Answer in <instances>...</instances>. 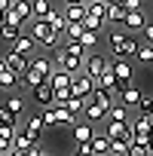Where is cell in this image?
Masks as SVG:
<instances>
[{
	"label": "cell",
	"mask_w": 153,
	"mask_h": 156,
	"mask_svg": "<svg viewBox=\"0 0 153 156\" xmlns=\"http://www.w3.org/2000/svg\"><path fill=\"white\" fill-rule=\"evenodd\" d=\"M110 55L113 58H135V52H138V40L135 37H129V34H123V31H110Z\"/></svg>",
	"instance_id": "1"
},
{
	"label": "cell",
	"mask_w": 153,
	"mask_h": 156,
	"mask_svg": "<svg viewBox=\"0 0 153 156\" xmlns=\"http://www.w3.org/2000/svg\"><path fill=\"white\" fill-rule=\"evenodd\" d=\"M28 25H31V37L37 40V46H43V49H52V46L58 43V37L52 34V28H49L43 19H31Z\"/></svg>",
	"instance_id": "2"
},
{
	"label": "cell",
	"mask_w": 153,
	"mask_h": 156,
	"mask_svg": "<svg viewBox=\"0 0 153 156\" xmlns=\"http://www.w3.org/2000/svg\"><path fill=\"white\" fill-rule=\"evenodd\" d=\"M95 80L86 73V70H80V73H73V80H70V95H76V98H86L89 101V95L95 92Z\"/></svg>",
	"instance_id": "3"
},
{
	"label": "cell",
	"mask_w": 153,
	"mask_h": 156,
	"mask_svg": "<svg viewBox=\"0 0 153 156\" xmlns=\"http://www.w3.org/2000/svg\"><path fill=\"white\" fill-rule=\"evenodd\" d=\"M107 67H110V61H107V58H104L101 52H86V58H83V70H86V73L92 76L95 83H98V76H101V73H104Z\"/></svg>",
	"instance_id": "4"
},
{
	"label": "cell",
	"mask_w": 153,
	"mask_h": 156,
	"mask_svg": "<svg viewBox=\"0 0 153 156\" xmlns=\"http://www.w3.org/2000/svg\"><path fill=\"white\" fill-rule=\"evenodd\" d=\"M9 46H12V52H19V55H25L28 61H31V58L37 55V49H40V46H37V40H34L31 34H22V37H19V40H12Z\"/></svg>",
	"instance_id": "5"
},
{
	"label": "cell",
	"mask_w": 153,
	"mask_h": 156,
	"mask_svg": "<svg viewBox=\"0 0 153 156\" xmlns=\"http://www.w3.org/2000/svg\"><path fill=\"white\" fill-rule=\"evenodd\" d=\"M22 132H25L31 141H37V144H40V138H43V132H46V126H43L40 113H31V116H25V126H22Z\"/></svg>",
	"instance_id": "6"
},
{
	"label": "cell",
	"mask_w": 153,
	"mask_h": 156,
	"mask_svg": "<svg viewBox=\"0 0 153 156\" xmlns=\"http://www.w3.org/2000/svg\"><path fill=\"white\" fill-rule=\"evenodd\" d=\"M107 122V138L110 141H129L132 138V129H129V122H119V119H104Z\"/></svg>",
	"instance_id": "7"
},
{
	"label": "cell",
	"mask_w": 153,
	"mask_h": 156,
	"mask_svg": "<svg viewBox=\"0 0 153 156\" xmlns=\"http://www.w3.org/2000/svg\"><path fill=\"white\" fill-rule=\"evenodd\" d=\"M43 22L52 28V34H55V37H64V31H67V19H64V12H58V9L52 6V9L46 12V19H43Z\"/></svg>",
	"instance_id": "8"
},
{
	"label": "cell",
	"mask_w": 153,
	"mask_h": 156,
	"mask_svg": "<svg viewBox=\"0 0 153 156\" xmlns=\"http://www.w3.org/2000/svg\"><path fill=\"white\" fill-rule=\"evenodd\" d=\"M34 101H37L40 107H52L55 92H52V83H49V80H43L40 86H34Z\"/></svg>",
	"instance_id": "9"
},
{
	"label": "cell",
	"mask_w": 153,
	"mask_h": 156,
	"mask_svg": "<svg viewBox=\"0 0 153 156\" xmlns=\"http://www.w3.org/2000/svg\"><path fill=\"white\" fill-rule=\"evenodd\" d=\"M83 119H86V122H92V126H98V122H104V119H107V110L89 98V101H86V107H83Z\"/></svg>",
	"instance_id": "10"
},
{
	"label": "cell",
	"mask_w": 153,
	"mask_h": 156,
	"mask_svg": "<svg viewBox=\"0 0 153 156\" xmlns=\"http://www.w3.org/2000/svg\"><path fill=\"white\" fill-rule=\"evenodd\" d=\"M70 129H73V141H76V144H86V141H92V135H95V126L86 122V119H76Z\"/></svg>",
	"instance_id": "11"
},
{
	"label": "cell",
	"mask_w": 153,
	"mask_h": 156,
	"mask_svg": "<svg viewBox=\"0 0 153 156\" xmlns=\"http://www.w3.org/2000/svg\"><path fill=\"white\" fill-rule=\"evenodd\" d=\"M147 22H150V19H147L141 9H132V12H126V16H123V22H119V25H123V28H129V31H141Z\"/></svg>",
	"instance_id": "12"
},
{
	"label": "cell",
	"mask_w": 153,
	"mask_h": 156,
	"mask_svg": "<svg viewBox=\"0 0 153 156\" xmlns=\"http://www.w3.org/2000/svg\"><path fill=\"white\" fill-rule=\"evenodd\" d=\"M89 98H92V101H95V104H101V107H104V110H107V107H113V104H116V92H113V89H104V86H95V92H92V95H89Z\"/></svg>",
	"instance_id": "13"
},
{
	"label": "cell",
	"mask_w": 153,
	"mask_h": 156,
	"mask_svg": "<svg viewBox=\"0 0 153 156\" xmlns=\"http://www.w3.org/2000/svg\"><path fill=\"white\" fill-rule=\"evenodd\" d=\"M110 70H113L116 80L132 83V61H129V58H113V61H110Z\"/></svg>",
	"instance_id": "14"
},
{
	"label": "cell",
	"mask_w": 153,
	"mask_h": 156,
	"mask_svg": "<svg viewBox=\"0 0 153 156\" xmlns=\"http://www.w3.org/2000/svg\"><path fill=\"white\" fill-rule=\"evenodd\" d=\"M3 61H6V67H9V70H16L19 76L28 70V58H25V55H19V52H12V49L3 55Z\"/></svg>",
	"instance_id": "15"
},
{
	"label": "cell",
	"mask_w": 153,
	"mask_h": 156,
	"mask_svg": "<svg viewBox=\"0 0 153 156\" xmlns=\"http://www.w3.org/2000/svg\"><path fill=\"white\" fill-rule=\"evenodd\" d=\"M28 64H31L34 70H40L43 76H49V73L55 70V61H52V55H40V52H37V55H34V58H31Z\"/></svg>",
	"instance_id": "16"
},
{
	"label": "cell",
	"mask_w": 153,
	"mask_h": 156,
	"mask_svg": "<svg viewBox=\"0 0 153 156\" xmlns=\"http://www.w3.org/2000/svg\"><path fill=\"white\" fill-rule=\"evenodd\" d=\"M119 98H123V104H126V107H138V104H141V98H144V92H141L135 83H129V86L119 92Z\"/></svg>",
	"instance_id": "17"
},
{
	"label": "cell",
	"mask_w": 153,
	"mask_h": 156,
	"mask_svg": "<svg viewBox=\"0 0 153 156\" xmlns=\"http://www.w3.org/2000/svg\"><path fill=\"white\" fill-rule=\"evenodd\" d=\"M46 80L52 83V89H70V80H73V73H67V70H61V67H55Z\"/></svg>",
	"instance_id": "18"
},
{
	"label": "cell",
	"mask_w": 153,
	"mask_h": 156,
	"mask_svg": "<svg viewBox=\"0 0 153 156\" xmlns=\"http://www.w3.org/2000/svg\"><path fill=\"white\" fill-rule=\"evenodd\" d=\"M86 16L89 19H107V0H86Z\"/></svg>",
	"instance_id": "19"
},
{
	"label": "cell",
	"mask_w": 153,
	"mask_h": 156,
	"mask_svg": "<svg viewBox=\"0 0 153 156\" xmlns=\"http://www.w3.org/2000/svg\"><path fill=\"white\" fill-rule=\"evenodd\" d=\"M52 107H55V119H58V126H55V129H70V126L76 122V116H73L64 104H52Z\"/></svg>",
	"instance_id": "20"
},
{
	"label": "cell",
	"mask_w": 153,
	"mask_h": 156,
	"mask_svg": "<svg viewBox=\"0 0 153 156\" xmlns=\"http://www.w3.org/2000/svg\"><path fill=\"white\" fill-rule=\"evenodd\" d=\"M43 80H46V76H43V73H40V70H34V67H31V64H28V70H25V73H22V76H19V83H22V86H25V89H34V86H40V83H43Z\"/></svg>",
	"instance_id": "21"
},
{
	"label": "cell",
	"mask_w": 153,
	"mask_h": 156,
	"mask_svg": "<svg viewBox=\"0 0 153 156\" xmlns=\"http://www.w3.org/2000/svg\"><path fill=\"white\" fill-rule=\"evenodd\" d=\"M25 25H16V22H3V25H0V37H3L6 43H12V40H19L25 31H22Z\"/></svg>",
	"instance_id": "22"
},
{
	"label": "cell",
	"mask_w": 153,
	"mask_h": 156,
	"mask_svg": "<svg viewBox=\"0 0 153 156\" xmlns=\"http://www.w3.org/2000/svg\"><path fill=\"white\" fill-rule=\"evenodd\" d=\"M64 19L67 22H83L86 19V3H64Z\"/></svg>",
	"instance_id": "23"
},
{
	"label": "cell",
	"mask_w": 153,
	"mask_h": 156,
	"mask_svg": "<svg viewBox=\"0 0 153 156\" xmlns=\"http://www.w3.org/2000/svg\"><path fill=\"white\" fill-rule=\"evenodd\" d=\"M92 153H104V156H110V138L107 135H92Z\"/></svg>",
	"instance_id": "24"
},
{
	"label": "cell",
	"mask_w": 153,
	"mask_h": 156,
	"mask_svg": "<svg viewBox=\"0 0 153 156\" xmlns=\"http://www.w3.org/2000/svg\"><path fill=\"white\" fill-rule=\"evenodd\" d=\"M12 9L19 12V19H22L25 25L34 19V12H31V0H16V3H12Z\"/></svg>",
	"instance_id": "25"
},
{
	"label": "cell",
	"mask_w": 153,
	"mask_h": 156,
	"mask_svg": "<svg viewBox=\"0 0 153 156\" xmlns=\"http://www.w3.org/2000/svg\"><path fill=\"white\" fill-rule=\"evenodd\" d=\"M6 107L12 110V116H16V119H19V116H25V98H22V95H9V98H6Z\"/></svg>",
	"instance_id": "26"
},
{
	"label": "cell",
	"mask_w": 153,
	"mask_h": 156,
	"mask_svg": "<svg viewBox=\"0 0 153 156\" xmlns=\"http://www.w3.org/2000/svg\"><path fill=\"white\" fill-rule=\"evenodd\" d=\"M49 9H52V0H31V12H34V19H46Z\"/></svg>",
	"instance_id": "27"
},
{
	"label": "cell",
	"mask_w": 153,
	"mask_h": 156,
	"mask_svg": "<svg viewBox=\"0 0 153 156\" xmlns=\"http://www.w3.org/2000/svg\"><path fill=\"white\" fill-rule=\"evenodd\" d=\"M16 86H19V73L6 67L3 73H0V89H16Z\"/></svg>",
	"instance_id": "28"
},
{
	"label": "cell",
	"mask_w": 153,
	"mask_h": 156,
	"mask_svg": "<svg viewBox=\"0 0 153 156\" xmlns=\"http://www.w3.org/2000/svg\"><path fill=\"white\" fill-rule=\"evenodd\" d=\"M123 16H126V9H123L119 3H107V19H104V22H110V25H119V22H123Z\"/></svg>",
	"instance_id": "29"
},
{
	"label": "cell",
	"mask_w": 153,
	"mask_h": 156,
	"mask_svg": "<svg viewBox=\"0 0 153 156\" xmlns=\"http://www.w3.org/2000/svg\"><path fill=\"white\" fill-rule=\"evenodd\" d=\"M98 40H101V31H86V28H83V34H80V43H83V49H92V46H98Z\"/></svg>",
	"instance_id": "30"
},
{
	"label": "cell",
	"mask_w": 153,
	"mask_h": 156,
	"mask_svg": "<svg viewBox=\"0 0 153 156\" xmlns=\"http://www.w3.org/2000/svg\"><path fill=\"white\" fill-rule=\"evenodd\" d=\"M107 119L129 122V107H126V104H113V107H107Z\"/></svg>",
	"instance_id": "31"
},
{
	"label": "cell",
	"mask_w": 153,
	"mask_h": 156,
	"mask_svg": "<svg viewBox=\"0 0 153 156\" xmlns=\"http://www.w3.org/2000/svg\"><path fill=\"white\" fill-rule=\"evenodd\" d=\"M64 107L76 116V119H80V113H83V107H86V98H76V95H70L67 101H64Z\"/></svg>",
	"instance_id": "32"
},
{
	"label": "cell",
	"mask_w": 153,
	"mask_h": 156,
	"mask_svg": "<svg viewBox=\"0 0 153 156\" xmlns=\"http://www.w3.org/2000/svg\"><path fill=\"white\" fill-rule=\"evenodd\" d=\"M135 58L144 61V64H153V46H150V43H141L138 52H135Z\"/></svg>",
	"instance_id": "33"
},
{
	"label": "cell",
	"mask_w": 153,
	"mask_h": 156,
	"mask_svg": "<svg viewBox=\"0 0 153 156\" xmlns=\"http://www.w3.org/2000/svg\"><path fill=\"white\" fill-rule=\"evenodd\" d=\"M80 34H83V22H67L64 40H80Z\"/></svg>",
	"instance_id": "34"
},
{
	"label": "cell",
	"mask_w": 153,
	"mask_h": 156,
	"mask_svg": "<svg viewBox=\"0 0 153 156\" xmlns=\"http://www.w3.org/2000/svg\"><path fill=\"white\" fill-rule=\"evenodd\" d=\"M40 119H43V126H46V129H55V126H58V119H55V107H43Z\"/></svg>",
	"instance_id": "35"
},
{
	"label": "cell",
	"mask_w": 153,
	"mask_h": 156,
	"mask_svg": "<svg viewBox=\"0 0 153 156\" xmlns=\"http://www.w3.org/2000/svg\"><path fill=\"white\" fill-rule=\"evenodd\" d=\"M98 86H104V89H113V86H116V76H113V70H110V67L98 76Z\"/></svg>",
	"instance_id": "36"
},
{
	"label": "cell",
	"mask_w": 153,
	"mask_h": 156,
	"mask_svg": "<svg viewBox=\"0 0 153 156\" xmlns=\"http://www.w3.org/2000/svg\"><path fill=\"white\" fill-rule=\"evenodd\" d=\"M129 141H132V138H129ZM129 141H110V156H126Z\"/></svg>",
	"instance_id": "37"
},
{
	"label": "cell",
	"mask_w": 153,
	"mask_h": 156,
	"mask_svg": "<svg viewBox=\"0 0 153 156\" xmlns=\"http://www.w3.org/2000/svg\"><path fill=\"white\" fill-rule=\"evenodd\" d=\"M0 122H9V126H19V119L12 116V110L6 104H0Z\"/></svg>",
	"instance_id": "38"
},
{
	"label": "cell",
	"mask_w": 153,
	"mask_h": 156,
	"mask_svg": "<svg viewBox=\"0 0 153 156\" xmlns=\"http://www.w3.org/2000/svg\"><path fill=\"white\" fill-rule=\"evenodd\" d=\"M83 28H86V31H101V28H104V22H101V19H89V16H86V19H83Z\"/></svg>",
	"instance_id": "39"
},
{
	"label": "cell",
	"mask_w": 153,
	"mask_h": 156,
	"mask_svg": "<svg viewBox=\"0 0 153 156\" xmlns=\"http://www.w3.org/2000/svg\"><path fill=\"white\" fill-rule=\"evenodd\" d=\"M138 107H141V113H144V116H153V98H150V95H144Z\"/></svg>",
	"instance_id": "40"
},
{
	"label": "cell",
	"mask_w": 153,
	"mask_h": 156,
	"mask_svg": "<svg viewBox=\"0 0 153 156\" xmlns=\"http://www.w3.org/2000/svg\"><path fill=\"white\" fill-rule=\"evenodd\" d=\"M16 129H19V126H9V122H0V138H9V141H12Z\"/></svg>",
	"instance_id": "41"
},
{
	"label": "cell",
	"mask_w": 153,
	"mask_h": 156,
	"mask_svg": "<svg viewBox=\"0 0 153 156\" xmlns=\"http://www.w3.org/2000/svg\"><path fill=\"white\" fill-rule=\"evenodd\" d=\"M52 92H55V101H52V104H64V101L70 98V89H52Z\"/></svg>",
	"instance_id": "42"
},
{
	"label": "cell",
	"mask_w": 153,
	"mask_h": 156,
	"mask_svg": "<svg viewBox=\"0 0 153 156\" xmlns=\"http://www.w3.org/2000/svg\"><path fill=\"white\" fill-rule=\"evenodd\" d=\"M73 156H92V144L86 141V144H76V153Z\"/></svg>",
	"instance_id": "43"
},
{
	"label": "cell",
	"mask_w": 153,
	"mask_h": 156,
	"mask_svg": "<svg viewBox=\"0 0 153 156\" xmlns=\"http://www.w3.org/2000/svg\"><path fill=\"white\" fill-rule=\"evenodd\" d=\"M141 31H144V40H147V43L153 46V22H147V25H144Z\"/></svg>",
	"instance_id": "44"
},
{
	"label": "cell",
	"mask_w": 153,
	"mask_h": 156,
	"mask_svg": "<svg viewBox=\"0 0 153 156\" xmlns=\"http://www.w3.org/2000/svg\"><path fill=\"white\" fill-rule=\"evenodd\" d=\"M12 147H16V144H12L9 138H0V153H3V156H6V153H9Z\"/></svg>",
	"instance_id": "45"
},
{
	"label": "cell",
	"mask_w": 153,
	"mask_h": 156,
	"mask_svg": "<svg viewBox=\"0 0 153 156\" xmlns=\"http://www.w3.org/2000/svg\"><path fill=\"white\" fill-rule=\"evenodd\" d=\"M12 3H16V0H0V9L6 12V9H12Z\"/></svg>",
	"instance_id": "46"
},
{
	"label": "cell",
	"mask_w": 153,
	"mask_h": 156,
	"mask_svg": "<svg viewBox=\"0 0 153 156\" xmlns=\"http://www.w3.org/2000/svg\"><path fill=\"white\" fill-rule=\"evenodd\" d=\"M6 70V61H3V55H0V73H3Z\"/></svg>",
	"instance_id": "47"
},
{
	"label": "cell",
	"mask_w": 153,
	"mask_h": 156,
	"mask_svg": "<svg viewBox=\"0 0 153 156\" xmlns=\"http://www.w3.org/2000/svg\"><path fill=\"white\" fill-rule=\"evenodd\" d=\"M64 3H86V0H64Z\"/></svg>",
	"instance_id": "48"
},
{
	"label": "cell",
	"mask_w": 153,
	"mask_h": 156,
	"mask_svg": "<svg viewBox=\"0 0 153 156\" xmlns=\"http://www.w3.org/2000/svg\"><path fill=\"white\" fill-rule=\"evenodd\" d=\"M3 19H6V12H3V9H0V25H3Z\"/></svg>",
	"instance_id": "49"
},
{
	"label": "cell",
	"mask_w": 153,
	"mask_h": 156,
	"mask_svg": "<svg viewBox=\"0 0 153 156\" xmlns=\"http://www.w3.org/2000/svg\"><path fill=\"white\" fill-rule=\"evenodd\" d=\"M40 156H52V153H49V150H40Z\"/></svg>",
	"instance_id": "50"
},
{
	"label": "cell",
	"mask_w": 153,
	"mask_h": 156,
	"mask_svg": "<svg viewBox=\"0 0 153 156\" xmlns=\"http://www.w3.org/2000/svg\"><path fill=\"white\" fill-rule=\"evenodd\" d=\"M107 3H119V6H123V0H107Z\"/></svg>",
	"instance_id": "51"
},
{
	"label": "cell",
	"mask_w": 153,
	"mask_h": 156,
	"mask_svg": "<svg viewBox=\"0 0 153 156\" xmlns=\"http://www.w3.org/2000/svg\"><path fill=\"white\" fill-rule=\"evenodd\" d=\"M92 156H104V153H92Z\"/></svg>",
	"instance_id": "52"
},
{
	"label": "cell",
	"mask_w": 153,
	"mask_h": 156,
	"mask_svg": "<svg viewBox=\"0 0 153 156\" xmlns=\"http://www.w3.org/2000/svg\"><path fill=\"white\" fill-rule=\"evenodd\" d=\"M0 156H3V153H0Z\"/></svg>",
	"instance_id": "53"
}]
</instances>
